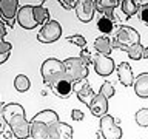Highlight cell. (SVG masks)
<instances>
[{"mask_svg":"<svg viewBox=\"0 0 148 139\" xmlns=\"http://www.w3.org/2000/svg\"><path fill=\"white\" fill-rule=\"evenodd\" d=\"M140 5V9H139V17H140V20L148 25V2H137Z\"/></svg>","mask_w":148,"mask_h":139,"instance_id":"obj_29","label":"cell"},{"mask_svg":"<svg viewBox=\"0 0 148 139\" xmlns=\"http://www.w3.org/2000/svg\"><path fill=\"white\" fill-rule=\"evenodd\" d=\"M31 120H39V122H43L46 125H49V127H54L56 124H59V114L56 113L54 110H43V111H39L34 118Z\"/></svg>","mask_w":148,"mask_h":139,"instance_id":"obj_18","label":"cell"},{"mask_svg":"<svg viewBox=\"0 0 148 139\" xmlns=\"http://www.w3.org/2000/svg\"><path fill=\"white\" fill-rule=\"evenodd\" d=\"M3 119L6 120L12 136L17 139H28L31 138V120L26 119L25 108L17 102H9L5 105Z\"/></svg>","mask_w":148,"mask_h":139,"instance_id":"obj_1","label":"cell"},{"mask_svg":"<svg viewBox=\"0 0 148 139\" xmlns=\"http://www.w3.org/2000/svg\"><path fill=\"white\" fill-rule=\"evenodd\" d=\"M94 48L97 51V54H103V56H110L111 51L114 50L113 46V40L106 36H100L94 40Z\"/></svg>","mask_w":148,"mask_h":139,"instance_id":"obj_20","label":"cell"},{"mask_svg":"<svg viewBox=\"0 0 148 139\" xmlns=\"http://www.w3.org/2000/svg\"><path fill=\"white\" fill-rule=\"evenodd\" d=\"M49 88H51V91L54 93V96H57L59 99H68V97H71V94L74 93L73 82L69 81L68 77L60 79V81H57L56 83H53Z\"/></svg>","mask_w":148,"mask_h":139,"instance_id":"obj_12","label":"cell"},{"mask_svg":"<svg viewBox=\"0 0 148 139\" xmlns=\"http://www.w3.org/2000/svg\"><path fill=\"white\" fill-rule=\"evenodd\" d=\"M143 59L148 60V46H145V50H143Z\"/></svg>","mask_w":148,"mask_h":139,"instance_id":"obj_37","label":"cell"},{"mask_svg":"<svg viewBox=\"0 0 148 139\" xmlns=\"http://www.w3.org/2000/svg\"><path fill=\"white\" fill-rule=\"evenodd\" d=\"M17 23L25 30H34L37 26V22L34 19V6L31 5H25L18 9L17 14Z\"/></svg>","mask_w":148,"mask_h":139,"instance_id":"obj_11","label":"cell"},{"mask_svg":"<svg viewBox=\"0 0 148 139\" xmlns=\"http://www.w3.org/2000/svg\"><path fill=\"white\" fill-rule=\"evenodd\" d=\"M79 59L82 60L83 63L86 65V67H90V65L92 63V54L88 51V48L85 50H80V54H79Z\"/></svg>","mask_w":148,"mask_h":139,"instance_id":"obj_30","label":"cell"},{"mask_svg":"<svg viewBox=\"0 0 148 139\" xmlns=\"http://www.w3.org/2000/svg\"><path fill=\"white\" fill-rule=\"evenodd\" d=\"M49 125L39 120H31V139H48L49 136Z\"/></svg>","mask_w":148,"mask_h":139,"instance_id":"obj_19","label":"cell"},{"mask_svg":"<svg viewBox=\"0 0 148 139\" xmlns=\"http://www.w3.org/2000/svg\"><path fill=\"white\" fill-rule=\"evenodd\" d=\"M18 2L17 0H0V16L5 25L14 28L18 14Z\"/></svg>","mask_w":148,"mask_h":139,"instance_id":"obj_7","label":"cell"},{"mask_svg":"<svg viewBox=\"0 0 148 139\" xmlns=\"http://www.w3.org/2000/svg\"><path fill=\"white\" fill-rule=\"evenodd\" d=\"M6 130H8V124H6V120L3 119V116H0V134H3V136L6 138V139H9V138L12 136V133H8Z\"/></svg>","mask_w":148,"mask_h":139,"instance_id":"obj_31","label":"cell"},{"mask_svg":"<svg viewBox=\"0 0 148 139\" xmlns=\"http://www.w3.org/2000/svg\"><path fill=\"white\" fill-rule=\"evenodd\" d=\"M102 139H120L122 138V128L116 124L114 118L111 114H105L100 118V130Z\"/></svg>","mask_w":148,"mask_h":139,"instance_id":"obj_6","label":"cell"},{"mask_svg":"<svg viewBox=\"0 0 148 139\" xmlns=\"http://www.w3.org/2000/svg\"><path fill=\"white\" fill-rule=\"evenodd\" d=\"M59 5L63 9H68V11L73 8H76V2H73V0H59Z\"/></svg>","mask_w":148,"mask_h":139,"instance_id":"obj_32","label":"cell"},{"mask_svg":"<svg viewBox=\"0 0 148 139\" xmlns=\"http://www.w3.org/2000/svg\"><path fill=\"white\" fill-rule=\"evenodd\" d=\"M97 28H99V31H102L103 34H110V32L114 30V22L108 17L102 16L99 19V22H97Z\"/></svg>","mask_w":148,"mask_h":139,"instance_id":"obj_24","label":"cell"},{"mask_svg":"<svg viewBox=\"0 0 148 139\" xmlns=\"http://www.w3.org/2000/svg\"><path fill=\"white\" fill-rule=\"evenodd\" d=\"M91 114L96 116V118H103L105 114H108V99L105 96H102L100 93H96L94 99L91 100V104L88 105Z\"/></svg>","mask_w":148,"mask_h":139,"instance_id":"obj_13","label":"cell"},{"mask_svg":"<svg viewBox=\"0 0 148 139\" xmlns=\"http://www.w3.org/2000/svg\"><path fill=\"white\" fill-rule=\"evenodd\" d=\"M29 87H31V82H29V79H28L25 74H18V76L14 79V88H16L18 93L28 91Z\"/></svg>","mask_w":148,"mask_h":139,"instance_id":"obj_23","label":"cell"},{"mask_svg":"<svg viewBox=\"0 0 148 139\" xmlns=\"http://www.w3.org/2000/svg\"><path fill=\"white\" fill-rule=\"evenodd\" d=\"M134 119H136L137 125H140V127H148V108L137 110L136 114H134Z\"/></svg>","mask_w":148,"mask_h":139,"instance_id":"obj_26","label":"cell"},{"mask_svg":"<svg viewBox=\"0 0 148 139\" xmlns=\"http://www.w3.org/2000/svg\"><path fill=\"white\" fill-rule=\"evenodd\" d=\"M6 25H5L3 23V20L2 19H0V43H2V42H5L3 39H5V36H6Z\"/></svg>","mask_w":148,"mask_h":139,"instance_id":"obj_34","label":"cell"},{"mask_svg":"<svg viewBox=\"0 0 148 139\" xmlns=\"http://www.w3.org/2000/svg\"><path fill=\"white\" fill-rule=\"evenodd\" d=\"M116 71H117V76H119V82L122 83L123 87H133L134 76H133V70H131L128 62L119 63L117 67H116Z\"/></svg>","mask_w":148,"mask_h":139,"instance_id":"obj_15","label":"cell"},{"mask_svg":"<svg viewBox=\"0 0 148 139\" xmlns=\"http://www.w3.org/2000/svg\"><path fill=\"white\" fill-rule=\"evenodd\" d=\"M69 43H73V45H76L79 46L80 50H85L86 48V40H85V37L80 36V34H74V36H69L68 39H66Z\"/></svg>","mask_w":148,"mask_h":139,"instance_id":"obj_28","label":"cell"},{"mask_svg":"<svg viewBox=\"0 0 148 139\" xmlns=\"http://www.w3.org/2000/svg\"><path fill=\"white\" fill-rule=\"evenodd\" d=\"M8 57H9V54H0V65L6 62V60H8Z\"/></svg>","mask_w":148,"mask_h":139,"instance_id":"obj_35","label":"cell"},{"mask_svg":"<svg viewBox=\"0 0 148 139\" xmlns=\"http://www.w3.org/2000/svg\"><path fill=\"white\" fill-rule=\"evenodd\" d=\"M92 67H94L96 73L99 76H110L111 73L116 70L114 60L110 57V56H103V54H92Z\"/></svg>","mask_w":148,"mask_h":139,"instance_id":"obj_8","label":"cell"},{"mask_svg":"<svg viewBox=\"0 0 148 139\" xmlns=\"http://www.w3.org/2000/svg\"><path fill=\"white\" fill-rule=\"evenodd\" d=\"M133 88H134V93L139 97L147 99L148 97V73H140L139 76H136Z\"/></svg>","mask_w":148,"mask_h":139,"instance_id":"obj_17","label":"cell"},{"mask_svg":"<svg viewBox=\"0 0 148 139\" xmlns=\"http://www.w3.org/2000/svg\"><path fill=\"white\" fill-rule=\"evenodd\" d=\"M120 5L117 0H96V11L102 12V16L111 19L113 22H116V16H114V8Z\"/></svg>","mask_w":148,"mask_h":139,"instance_id":"obj_16","label":"cell"},{"mask_svg":"<svg viewBox=\"0 0 148 139\" xmlns=\"http://www.w3.org/2000/svg\"><path fill=\"white\" fill-rule=\"evenodd\" d=\"M140 43V34L131 26H119L117 31L114 32L113 37V46L114 50H120L127 53L128 48H131L133 45Z\"/></svg>","mask_w":148,"mask_h":139,"instance_id":"obj_2","label":"cell"},{"mask_svg":"<svg viewBox=\"0 0 148 139\" xmlns=\"http://www.w3.org/2000/svg\"><path fill=\"white\" fill-rule=\"evenodd\" d=\"M99 93L102 96H105L106 99H111V97L114 96V93H116V90H114V87L111 85V82H103L102 83V87H100V90H99Z\"/></svg>","mask_w":148,"mask_h":139,"instance_id":"obj_27","label":"cell"},{"mask_svg":"<svg viewBox=\"0 0 148 139\" xmlns=\"http://www.w3.org/2000/svg\"><path fill=\"white\" fill-rule=\"evenodd\" d=\"M63 67H65V74H66V77L73 83H76L79 81H85V79L88 77V73H90L88 67L79 59V56L77 57L65 59L63 60Z\"/></svg>","mask_w":148,"mask_h":139,"instance_id":"obj_4","label":"cell"},{"mask_svg":"<svg viewBox=\"0 0 148 139\" xmlns=\"http://www.w3.org/2000/svg\"><path fill=\"white\" fill-rule=\"evenodd\" d=\"M60 36H62V25L56 20H49L46 25L40 28L37 40L40 43H54L60 39Z\"/></svg>","mask_w":148,"mask_h":139,"instance_id":"obj_5","label":"cell"},{"mask_svg":"<svg viewBox=\"0 0 148 139\" xmlns=\"http://www.w3.org/2000/svg\"><path fill=\"white\" fill-rule=\"evenodd\" d=\"M5 105H6V104H3V102H2V99H0V116H2V114H3V110H5Z\"/></svg>","mask_w":148,"mask_h":139,"instance_id":"obj_36","label":"cell"},{"mask_svg":"<svg viewBox=\"0 0 148 139\" xmlns=\"http://www.w3.org/2000/svg\"><path fill=\"white\" fill-rule=\"evenodd\" d=\"M76 16L80 22L88 23L92 20L96 11V0H77L76 2Z\"/></svg>","mask_w":148,"mask_h":139,"instance_id":"obj_9","label":"cell"},{"mask_svg":"<svg viewBox=\"0 0 148 139\" xmlns=\"http://www.w3.org/2000/svg\"><path fill=\"white\" fill-rule=\"evenodd\" d=\"M73 90L77 94V99L80 100L82 104H85V105H90L91 100L94 99V96H96L94 90L91 88L90 82H88L86 79L85 81H79L76 83H73Z\"/></svg>","mask_w":148,"mask_h":139,"instance_id":"obj_10","label":"cell"},{"mask_svg":"<svg viewBox=\"0 0 148 139\" xmlns=\"http://www.w3.org/2000/svg\"><path fill=\"white\" fill-rule=\"evenodd\" d=\"M34 19H36V22H37V25H46V23L49 22V11H48V8H45V6H42V5H39V6H34Z\"/></svg>","mask_w":148,"mask_h":139,"instance_id":"obj_22","label":"cell"},{"mask_svg":"<svg viewBox=\"0 0 148 139\" xmlns=\"http://www.w3.org/2000/svg\"><path fill=\"white\" fill-rule=\"evenodd\" d=\"M119 6H120L122 12H123L127 17H133V16H136V14L139 12V9H140L139 3H137V2H134V0H122Z\"/></svg>","mask_w":148,"mask_h":139,"instance_id":"obj_21","label":"cell"},{"mask_svg":"<svg viewBox=\"0 0 148 139\" xmlns=\"http://www.w3.org/2000/svg\"><path fill=\"white\" fill-rule=\"evenodd\" d=\"M83 118H85L83 111H80V110H73V111H71V119H74V120H82Z\"/></svg>","mask_w":148,"mask_h":139,"instance_id":"obj_33","label":"cell"},{"mask_svg":"<svg viewBox=\"0 0 148 139\" xmlns=\"http://www.w3.org/2000/svg\"><path fill=\"white\" fill-rule=\"evenodd\" d=\"M40 73H42V77H43V82L46 85H53L60 79H65L66 74H65V67H63V62H60L59 59H46L43 63H42V68H40Z\"/></svg>","mask_w":148,"mask_h":139,"instance_id":"obj_3","label":"cell"},{"mask_svg":"<svg viewBox=\"0 0 148 139\" xmlns=\"http://www.w3.org/2000/svg\"><path fill=\"white\" fill-rule=\"evenodd\" d=\"M48 139H73V127L65 122H59L49 128Z\"/></svg>","mask_w":148,"mask_h":139,"instance_id":"obj_14","label":"cell"},{"mask_svg":"<svg viewBox=\"0 0 148 139\" xmlns=\"http://www.w3.org/2000/svg\"><path fill=\"white\" fill-rule=\"evenodd\" d=\"M143 50H145V46L142 43H137V45H133L131 48H128L127 54L133 60H140V59H143Z\"/></svg>","mask_w":148,"mask_h":139,"instance_id":"obj_25","label":"cell"}]
</instances>
